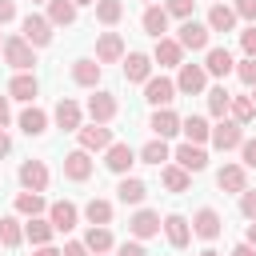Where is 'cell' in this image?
<instances>
[{"mask_svg": "<svg viewBox=\"0 0 256 256\" xmlns=\"http://www.w3.org/2000/svg\"><path fill=\"white\" fill-rule=\"evenodd\" d=\"M4 64L12 68V72H32L36 68V48L24 40V36H4Z\"/></svg>", "mask_w": 256, "mask_h": 256, "instance_id": "1", "label": "cell"}, {"mask_svg": "<svg viewBox=\"0 0 256 256\" xmlns=\"http://www.w3.org/2000/svg\"><path fill=\"white\" fill-rule=\"evenodd\" d=\"M84 112H88L96 124H112V120L120 116V100H116V92H108V88H92Z\"/></svg>", "mask_w": 256, "mask_h": 256, "instance_id": "2", "label": "cell"}, {"mask_svg": "<svg viewBox=\"0 0 256 256\" xmlns=\"http://www.w3.org/2000/svg\"><path fill=\"white\" fill-rule=\"evenodd\" d=\"M52 28H56V24H52L48 16H40V12H28V16L20 20V36H24L32 48H48V44H52Z\"/></svg>", "mask_w": 256, "mask_h": 256, "instance_id": "3", "label": "cell"}, {"mask_svg": "<svg viewBox=\"0 0 256 256\" xmlns=\"http://www.w3.org/2000/svg\"><path fill=\"white\" fill-rule=\"evenodd\" d=\"M160 232H164V220H160L156 208H136V212L128 216V236H136V240H152V236H160Z\"/></svg>", "mask_w": 256, "mask_h": 256, "instance_id": "4", "label": "cell"}, {"mask_svg": "<svg viewBox=\"0 0 256 256\" xmlns=\"http://www.w3.org/2000/svg\"><path fill=\"white\" fill-rule=\"evenodd\" d=\"M240 144H244V124H236L232 116H224V120L212 124V148L216 152H232Z\"/></svg>", "mask_w": 256, "mask_h": 256, "instance_id": "5", "label": "cell"}, {"mask_svg": "<svg viewBox=\"0 0 256 256\" xmlns=\"http://www.w3.org/2000/svg\"><path fill=\"white\" fill-rule=\"evenodd\" d=\"M136 160H140V156H136V148H132V144H124V140H112V144L104 148V168H108V172H116V176H128Z\"/></svg>", "mask_w": 256, "mask_h": 256, "instance_id": "6", "label": "cell"}, {"mask_svg": "<svg viewBox=\"0 0 256 256\" xmlns=\"http://www.w3.org/2000/svg\"><path fill=\"white\" fill-rule=\"evenodd\" d=\"M16 180H20V188H28V192H48L52 172H48L44 160H24V164L16 168Z\"/></svg>", "mask_w": 256, "mask_h": 256, "instance_id": "7", "label": "cell"}, {"mask_svg": "<svg viewBox=\"0 0 256 256\" xmlns=\"http://www.w3.org/2000/svg\"><path fill=\"white\" fill-rule=\"evenodd\" d=\"M220 232H224V216H220L216 208H208V204L196 208V216H192V236L204 240V244H212Z\"/></svg>", "mask_w": 256, "mask_h": 256, "instance_id": "8", "label": "cell"}, {"mask_svg": "<svg viewBox=\"0 0 256 256\" xmlns=\"http://www.w3.org/2000/svg\"><path fill=\"white\" fill-rule=\"evenodd\" d=\"M176 40L184 44V52H208V48H212V44H208V40H212V28H208L204 20H184Z\"/></svg>", "mask_w": 256, "mask_h": 256, "instance_id": "9", "label": "cell"}, {"mask_svg": "<svg viewBox=\"0 0 256 256\" xmlns=\"http://www.w3.org/2000/svg\"><path fill=\"white\" fill-rule=\"evenodd\" d=\"M176 88H180L184 96L208 92V68H204V64H180V68H176Z\"/></svg>", "mask_w": 256, "mask_h": 256, "instance_id": "10", "label": "cell"}, {"mask_svg": "<svg viewBox=\"0 0 256 256\" xmlns=\"http://www.w3.org/2000/svg\"><path fill=\"white\" fill-rule=\"evenodd\" d=\"M176 80H168V76H148V84H144V100L152 104V108H172V100H176Z\"/></svg>", "mask_w": 256, "mask_h": 256, "instance_id": "11", "label": "cell"}, {"mask_svg": "<svg viewBox=\"0 0 256 256\" xmlns=\"http://www.w3.org/2000/svg\"><path fill=\"white\" fill-rule=\"evenodd\" d=\"M52 120H56V128H64V132H80V124H84V108H80L72 96H60L56 108H52Z\"/></svg>", "mask_w": 256, "mask_h": 256, "instance_id": "12", "label": "cell"}, {"mask_svg": "<svg viewBox=\"0 0 256 256\" xmlns=\"http://www.w3.org/2000/svg\"><path fill=\"white\" fill-rule=\"evenodd\" d=\"M172 160H176L180 168H188L192 176L208 168V152H204V144H192V140H184V144H176V148H172Z\"/></svg>", "mask_w": 256, "mask_h": 256, "instance_id": "13", "label": "cell"}, {"mask_svg": "<svg viewBox=\"0 0 256 256\" xmlns=\"http://www.w3.org/2000/svg\"><path fill=\"white\" fill-rule=\"evenodd\" d=\"M76 140H80V148L84 152H104L108 144H112V128L108 124H80V132H76Z\"/></svg>", "mask_w": 256, "mask_h": 256, "instance_id": "14", "label": "cell"}, {"mask_svg": "<svg viewBox=\"0 0 256 256\" xmlns=\"http://www.w3.org/2000/svg\"><path fill=\"white\" fill-rule=\"evenodd\" d=\"M128 52H124V36L120 32H100L96 36V60L100 64H120Z\"/></svg>", "mask_w": 256, "mask_h": 256, "instance_id": "15", "label": "cell"}, {"mask_svg": "<svg viewBox=\"0 0 256 256\" xmlns=\"http://www.w3.org/2000/svg\"><path fill=\"white\" fill-rule=\"evenodd\" d=\"M152 60H156L160 68H180V64H184V44H180L176 36H160L156 48H152Z\"/></svg>", "mask_w": 256, "mask_h": 256, "instance_id": "16", "label": "cell"}, {"mask_svg": "<svg viewBox=\"0 0 256 256\" xmlns=\"http://www.w3.org/2000/svg\"><path fill=\"white\" fill-rule=\"evenodd\" d=\"M120 64H124V80H128V84H148V76H152V64H156V60H152L148 52H128Z\"/></svg>", "mask_w": 256, "mask_h": 256, "instance_id": "17", "label": "cell"}, {"mask_svg": "<svg viewBox=\"0 0 256 256\" xmlns=\"http://www.w3.org/2000/svg\"><path fill=\"white\" fill-rule=\"evenodd\" d=\"M100 76H104V64H100L96 56L72 60V80H76L80 88H100Z\"/></svg>", "mask_w": 256, "mask_h": 256, "instance_id": "18", "label": "cell"}, {"mask_svg": "<svg viewBox=\"0 0 256 256\" xmlns=\"http://www.w3.org/2000/svg\"><path fill=\"white\" fill-rule=\"evenodd\" d=\"M92 152H84V148H76V152H68L64 156V180H72V184H84L88 176H92Z\"/></svg>", "mask_w": 256, "mask_h": 256, "instance_id": "19", "label": "cell"}, {"mask_svg": "<svg viewBox=\"0 0 256 256\" xmlns=\"http://www.w3.org/2000/svg\"><path fill=\"white\" fill-rule=\"evenodd\" d=\"M216 188L240 196V192L248 188V168H244V164H220V172H216Z\"/></svg>", "mask_w": 256, "mask_h": 256, "instance_id": "20", "label": "cell"}, {"mask_svg": "<svg viewBox=\"0 0 256 256\" xmlns=\"http://www.w3.org/2000/svg\"><path fill=\"white\" fill-rule=\"evenodd\" d=\"M164 236H168L172 248H188L192 244V220L180 216V212H168L164 216Z\"/></svg>", "mask_w": 256, "mask_h": 256, "instance_id": "21", "label": "cell"}, {"mask_svg": "<svg viewBox=\"0 0 256 256\" xmlns=\"http://www.w3.org/2000/svg\"><path fill=\"white\" fill-rule=\"evenodd\" d=\"M48 220H52L56 232H72L80 224V208L72 200H56V204H48Z\"/></svg>", "mask_w": 256, "mask_h": 256, "instance_id": "22", "label": "cell"}, {"mask_svg": "<svg viewBox=\"0 0 256 256\" xmlns=\"http://www.w3.org/2000/svg\"><path fill=\"white\" fill-rule=\"evenodd\" d=\"M84 244H88V252H92V256H108V252H116V236H112V228H108V224H88Z\"/></svg>", "mask_w": 256, "mask_h": 256, "instance_id": "23", "label": "cell"}, {"mask_svg": "<svg viewBox=\"0 0 256 256\" xmlns=\"http://www.w3.org/2000/svg\"><path fill=\"white\" fill-rule=\"evenodd\" d=\"M168 20H172V16H168L164 4H148L144 16H140V28H144L152 40H160V36H168Z\"/></svg>", "mask_w": 256, "mask_h": 256, "instance_id": "24", "label": "cell"}, {"mask_svg": "<svg viewBox=\"0 0 256 256\" xmlns=\"http://www.w3.org/2000/svg\"><path fill=\"white\" fill-rule=\"evenodd\" d=\"M36 92H40V80H36V72H16V76L8 80V96H12V100L36 104Z\"/></svg>", "mask_w": 256, "mask_h": 256, "instance_id": "25", "label": "cell"}, {"mask_svg": "<svg viewBox=\"0 0 256 256\" xmlns=\"http://www.w3.org/2000/svg\"><path fill=\"white\" fill-rule=\"evenodd\" d=\"M180 116L172 112V108H156L152 112V120H148V128H152V136H160V140H172V136H180Z\"/></svg>", "mask_w": 256, "mask_h": 256, "instance_id": "26", "label": "cell"}, {"mask_svg": "<svg viewBox=\"0 0 256 256\" xmlns=\"http://www.w3.org/2000/svg\"><path fill=\"white\" fill-rule=\"evenodd\" d=\"M204 68H208V76L224 80V76H232V72H236V60H232V52H228V48H208V52H204Z\"/></svg>", "mask_w": 256, "mask_h": 256, "instance_id": "27", "label": "cell"}, {"mask_svg": "<svg viewBox=\"0 0 256 256\" xmlns=\"http://www.w3.org/2000/svg\"><path fill=\"white\" fill-rule=\"evenodd\" d=\"M52 236H56V228H52V220H48V216H28V220H24V240H28L32 248L52 244Z\"/></svg>", "mask_w": 256, "mask_h": 256, "instance_id": "28", "label": "cell"}, {"mask_svg": "<svg viewBox=\"0 0 256 256\" xmlns=\"http://www.w3.org/2000/svg\"><path fill=\"white\" fill-rule=\"evenodd\" d=\"M16 124H20L24 136H44V132H48V112L36 108V104H28V108L16 116Z\"/></svg>", "mask_w": 256, "mask_h": 256, "instance_id": "29", "label": "cell"}, {"mask_svg": "<svg viewBox=\"0 0 256 256\" xmlns=\"http://www.w3.org/2000/svg\"><path fill=\"white\" fill-rule=\"evenodd\" d=\"M160 184H164L168 192H188V188H192V172L180 168L176 160H168V164L160 168Z\"/></svg>", "mask_w": 256, "mask_h": 256, "instance_id": "30", "label": "cell"}, {"mask_svg": "<svg viewBox=\"0 0 256 256\" xmlns=\"http://www.w3.org/2000/svg\"><path fill=\"white\" fill-rule=\"evenodd\" d=\"M12 208H16V216H44L48 212V200H44V192H16V200H12Z\"/></svg>", "mask_w": 256, "mask_h": 256, "instance_id": "31", "label": "cell"}, {"mask_svg": "<svg viewBox=\"0 0 256 256\" xmlns=\"http://www.w3.org/2000/svg\"><path fill=\"white\" fill-rule=\"evenodd\" d=\"M236 20H240V16H236V8H232V4H212L204 24H208L212 32H236Z\"/></svg>", "mask_w": 256, "mask_h": 256, "instance_id": "32", "label": "cell"}, {"mask_svg": "<svg viewBox=\"0 0 256 256\" xmlns=\"http://www.w3.org/2000/svg\"><path fill=\"white\" fill-rule=\"evenodd\" d=\"M180 132H184V140H192V144H208V140H212V124H208V116H200V112L184 116Z\"/></svg>", "mask_w": 256, "mask_h": 256, "instance_id": "33", "label": "cell"}, {"mask_svg": "<svg viewBox=\"0 0 256 256\" xmlns=\"http://www.w3.org/2000/svg\"><path fill=\"white\" fill-rule=\"evenodd\" d=\"M144 196H148V184L140 176H120V184H116V200L120 204H144Z\"/></svg>", "mask_w": 256, "mask_h": 256, "instance_id": "34", "label": "cell"}, {"mask_svg": "<svg viewBox=\"0 0 256 256\" xmlns=\"http://www.w3.org/2000/svg\"><path fill=\"white\" fill-rule=\"evenodd\" d=\"M136 156H140V164H156V168H164V164L172 160V148H168V140L152 136V140H148V144H144Z\"/></svg>", "mask_w": 256, "mask_h": 256, "instance_id": "35", "label": "cell"}, {"mask_svg": "<svg viewBox=\"0 0 256 256\" xmlns=\"http://www.w3.org/2000/svg\"><path fill=\"white\" fill-rule=\"evenodd\" d=\"M44 8H48L44 16H48V20L56 24V28H68V24H76V12H80V8L72 4V0H48Z\"/></svg>", "mask_w": 256, "mask_h": 256, "instance_id": "36", "label": "cell"}, {"mask_svg": "<svg viewBox=\"0 0 256 256\" xmlns=\"http://www.w3.org/2000/svg\"><path fill=\"white\" fill-rule=\"evenodd\" d=\"M20 244H24L20 216H0V248H20Z\"/></svg>", "mask_w": 256, "mask_h": 256, "instance_id": "37", "label": "cell"}, {"mask_svg": "<svg viewBox=\"0 0 256 256\" xmlns=\"http://www.w3.org/2000/svg\"><path fill=\"white\" fill-rule=\"evenodd\" d=\"M204 96H208V116L224 120V116H228V108H232V92H228L224 84H216V88H208Z\"/></svg>", "mask_w": 256, "mask_h": 256, "instance_id": "38", "label": "cell"}, {"mask_svg": "<svg viewBox=\"0 0 256 256\" xmlns=\"http://www.w3.org/2000/svg\"><path fill=\"white\" fill-rule=\"evenodd\" d=\"M112 200H104V196H92L88 204H84V220L88 224H112Z\"/></svg>", "mask_w": 256, "mask_h": 256, "instance_id": "39", "label": "cell"}, {"mask_svg": "<svg viewBox=\"0 0 256 256\" xmlns=\"http://www.w3.org/2000/svg\"><path fill=\"white\" fill-rule=\"evenodd\" d=\"M92 8H96V20H100L104 28H116V24L124 20V0H96Z\"/></svg>", "mask_w": 256, "mask_h": 256, "instance_id": "40", "label": "cell"}, {"mask_svg": "<svg viewBox=\"0 0 256 256\" xmlns=\"http://www.w3.org/2000/svg\"><path fill=\"white\" fill-rule=\"evenodd\" d=\"M228 116H232L236 124H252V120H256V100H252V96H232Z\"/></svg>", "mask_w": 256, "mask_h": 256, "instance_id": "41", "label": "cell"}, {"mask_svg": "<svg viewBox=\"0 0 256 256\" xmlns=\"http://www.w3.org/2000/svg\"><path fill=\"white\" fill-rule=\"evenodd\" d=\"M164 8H168V16H176V20H192L196 0H164Z\"/></svg>", "mask_w": 256, "mask_h": 256, "instance_id": "42", "label": "cell"}, {"mask_svg": "<svg viewBox=\"0 0 256 256\" xmlns=\"http://www.w3.org/2000/svg\"><path fill=\"white\" fill-rule=\"evenodd\" d=\"M236 76H240V84L256 88V56H244V60L236 64Z\"/></svg>", "mask_w": 256, "mask_h": 256, "instance_id": "43", "label": "cell"}, {"mask_svg": "<svg viewBox=\"0 0 256 256\" xmlns=\"http://www.w3.org/2000/svg\"><path fill=\"white\" fill-rule=\"evenodd\" d=\"M240 212H244V220H256V188L240 192Z\"/></svg>", "mask_w": 256, "mask_h": 256, "instance_id": "44", "label": "cell"}, {"mask_svg": "<svg viewBox=\"0 0 256 256\" xmlns=\"http://www.w3.org/2000/svg\"><path fill=\"white\" fill-rule=\"evenodd\" d=\"M116 256H148V248H144V240H124V244H116Z\"/></svg>", "mask_w": 256, "mask_h": 256, "instance_id": "45", "label": "cell"}, {"mask_svg": "<svg viewBox=\"0 0 256 256\" xmlns=\"http://www.w3.org/2000/svg\"><path fill=\"white\" fill-rule=\"evenodd\" d=\"M240 164H244V168H256V136H252V140L244 136V144H240Z\"/></svg>", "mask_w": 256, "mask_h": 256, "instance_id": "46", "label": "cell"}, {"mask_svg": "<svg viewBox=\"0 0 256 256\" xmlns=\"http://www.w3.org/2000/svg\"><path fill=\"white\" fill-rule=\"evenodd\" d=\"M232 8H236V16H240V20L256 24V0H232Z\"/></svg>", "mask_w": 256, "mask_h": 256, "instance_id": "47", "label": "cell"}, {"mask_svg": "<svg viewBox=\"0 0 256 256\" xmlns=\"http://www.w3.org/2000/svg\"><path fill=\"white\" fill-rule=\"evenodd\" d=\"M240 48H244V56H256V24H248L240 32Z\"/></svg>", "mask_w": 256, "mask_h": 256, "instance_id": "48", "label": "cell"}, {"mask_svg": "<svg viewBox=\"0 0 256 256\" xmlns=\"http://www.w3.org/2000/svg\"><path fill=\"white\" fill-rule=\"evenodd\" d=\"M60 256H92V252H88V244H84V240H68V244L60 248Z\"/></svg>", "mask_w": 256, "mask_h": 256, "instance_id": "49", "label": "cell"}, {"mask_svg": "<svg viewBox=\"0 0 256 256\" xmlns=\"http://www.w3.org/2000/svg\"><path fill=\"white\" fill-rule=\"evenodd\" d=\"M16 20V4L12 0H0V24H12Z\"/></svg>", "mask_w": 256, "mask_h": 256, "instance_id": "50", "label": "cell"}, {"mask_svg": "<svg viewBox=\"0 0 256 256\" xmlns=\"http://www.w3.org/2000/svg\"><path fill=\"white\" fill-rule=\"evenodd\" d=\"M8 100H12V96H0V128L12 124V108H8Z\"/></svg>", "mask_w": 256, "mask_h": 256, "instance_id": "51", "label": "cell"}, {"mask_svg": "<svg viewBox=\"0 0 256 256\" xmlns=\"http://www.w3.org/2000/svg\"><path fill=\"white\" fill-rule=\"evenodd\" d=\"M228 256H256V248H252V244H248V240H244V244H236V248H232V252H228Z\"/></svg>", "mask_w": 256, "mask_h": 256, "instance_id": "52", "label": "cell"}, {"mask_svg": "<svg viewBox=\"0 0 256 256\" xmlns=\"http://www.w3.org/2000/svg\"><path fill=\"white\" fill-rule=\"evenodd\" d=\"M8 152H12V136H8V132H4V128H0V160H4V156H8Z\"/></svg>", "mask_w": 256, "mask_h": 256, "instance_id": "53", "label": "cell"}, {"mask_svg": "<svg viewBox=\"0 0 256 256\" xmlns=\"http://www.w3.org/2000/svg\"><path fill=\"white\" fill-rule=\"evenodd\" d=\"M32 256H60V248H56V244H40Z\"/></svg>", "mask_w": 256, "mask_h": 256, "instance_id": "54", "label": "cell"}, {"mask_svg": "<svg viewBox=\"0 0 256 256\" xmlns=\"http://www.w3.org/2000/svg\"><path fill=\"white\" fill-rule=\"evenodd\" d=\"M244 240H248V244L256 248V220H248V232H244Z\"/></svg>", "mask_w": 256, "mask_h": 256, "instance_id": "55", "label": "cell"}, {"mask_svg": "<svg viewBox=\"0 0 256 256\" xmlns=\"http://www.w3.org/2000/svg\"><path fill=\"white\" fill-rule=\"evenodd\" d=\"M72 4H76V8H84V4H96V0H72Z\"/></svg>", "mask_w": 256, "mask_h": 256, "instance_id": "56", "label": "cell"}, {"mask_svg": "<svg viewBox=\"0 0 256 256\" xmlns=\"http://www.w3.org/2000/svg\"><path fill=\"white\" fill-rule=\"evenodd\" d=\"M200 256H220V252H216V248H204V252H200Z\"/></svg>", "mask_w": 256, "mask_h": 256, "instance_id": "57", "label": "cell"}, {"mask_svg": "<svg viewBox=\"0 0 256 256\" xmlns=\"http://www.w3.org/2000/svg\"><path fill=\"white\" fill-rule=\"evenodd\" d=\"M32 4H48V0H32Z\"/></svg>", "mask_w": 256, "mask_h": 256, "instance_id": "58", "label": "cell"}, {"mask_svg": "<svg viewBox=\"0 0 256 256\" xmlns=\"http://www.w3.org/2000/svg\"><path fill=\"white\" fill-rule=\"evenodd\" d=\"M212 4H224V0H212Z\"/></svg>", "mask_w": 256, "mask_h": 256, "instance_id": "59", "label": "cell"}, {"mask_svg": "<svg viewBox=\"0 0 256 256\" xmlns=\"http://www.w3.org/2000/svg\"><path fill=\"white\" fill-rule=\"evenodd\" d=\"M252 100H256V88H252Z\"/></svg>", "mask_w": 256, "mask_h": 256, "instance_id": "60", "label": "cell"}, {"mask_svg": "<svg viewBox=\"0 0 256 256\" xmlns=\"http://www.w3.org/2000/svg\"><path fill=\"white\" fill-rule=\"evenodd\" d=\"M0 48H4V36H0Z\"/></svg>", "mask_w": 256, "mask_h": 256, "instance_id": "61", "label": "cell"}, {"mask_svg": "<svg viewBox=\"0 0 256 256\" xmlns=\"http://www.w3.org/2000/svg\"><path fill=\"white\" fill-rule=\"evenodd\" d=\"M148 4H152V0H148Z\"/></svg>", "mask_w": 256, "mask_h": 256, "instance_id": "62", "label": "cell"}]
</instances>
